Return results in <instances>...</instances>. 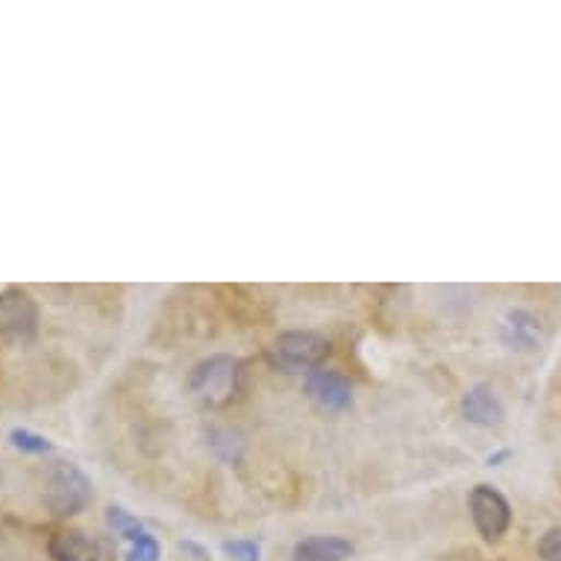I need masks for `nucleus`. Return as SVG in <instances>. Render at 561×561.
Segmentation results:
<instances>
[{"label":"nucleus","mask_w":561,"mask_h":561,"mask_svg":"<svg viewBox=\"0 0 561 561\" xmlns=\"http://www.w3.org/2000/svg\"><path fill=\"white\" fill-rule=\"evenodd\" d=\"M45 503L56 517H75L92 503V479L71 461H56L45 482Z\"/></svg>","instance_id":"nucleus-1"},{"label":"nucleus","mask_w":561,"mask_h":561,"mask_svg":"<svg viewBox=\"0 0 561 561\" xmlns=\"http://www.w3.org/2000/svg\"><path fill=\"white\" fill-rule=\"evenodd\" d=\"M239 362L230 356H213V359L201 362L192 370L188 388H192L197 400L206 405H227L239 391Z\"/></svg>","instance_id":"nucleus-2"},{"label":"nucleus","mask_w":561,"mask_h":561,"mask_svg":"<svg viewBox=\"0 0 561 561\" xmlns=\"http://www.w3.org/2000/svg\"><path fill=\"white\" fill-rule=\"evenodd\" d=\"M470 515L485 541H500L512 526V506L494 485H477L470 491Z\"/></svg>","instance_id":"nucleus-3"},{"label":"nucleus","mask_w":561,"mask_h":561,"mask_svg":"<svg viewBox=\"0 0 561 561\" xmlns=\"http://www.w3.org/2000/svg\"><path fill=\"white\" fill-rule=\"evenodd\" d=\"M38 330V306L24 288L0 291V339L27 341Z\"/></svg>","instance_id":"nucleus-4"},{"label":"nucleus","mask_w":561,"mask_h":561,"mask_svg":"<svg viewBox=\"0 0 561 561\" xmlns=\"http://www.w3.org/2000/svg\"><path fill=\"white\" fill-rule=\"evenodd\" d=\"M276 359L283 362L286 368L295 370H318L330 356V344L321 339L318 332H283L274 344Z\"/></svg>","instance_id":"nucleus-5"},{"label":"nucleus","mask_w":561,"mask_h":561,"mask_svg":"<svg viewBox=\"0 0 561 561\" xmlns=\"http://www.w3.org/2000/svg\"><path fill=\"white\" fill-rule=\"evenodd\" d=\"M306 391H309L314 403L330 409V412H341V409L353 405V386L335 370H312L306 377Z\"/></svg>","instance_id":"nucleus-6"},{"label":"nucleus","mask_w":561,"mask_h":561,"mask_svg":"<svg viewBox=\"0 0 561 561\" xmlns=\"http://www.w3.org/2000/svg\"><path fill=\"white\" fill-rule=\"evenodd\" d=\"M461 412L468 417L470 424L477 426H500L503 424V417H506V409L500 403V397L494 394V388L485 386V382H479L465 394L461 400Z\"/></svg>","instance_id":"nucleus-7"},{"label":"nucleus","mask_w":561,"mask_h":561,"mask_svg":"<svg viewBox=\"0 0 561 561\" xmlns=\"http://www.w3.org/2000/svg\"><path fill=\"white\" fill-rule=\"evenodd\" d=\"M500 335L508 347L535 350L541 344V321L526 309H508L500 321Z\"/></svg>","instance_id":"nucleus-8"},{"label":"nucleus","mask_w":561,"mask_h":561,"mask_svg":"<svg viewBox=\"0 0 561 561\" xmlns=\"http://www.w3.org/2000/svg\"><path fill=\"white\" fill-rule=\"evenodd\" d=\"M356 547L347 538H335V535H312L304 541L295 543L291 561H350Z\"/></svg>","instance_id":"nucleus-9"},{"label":"nucleus","mask_w":561,"mask_h":561,"mask_svg":"<svg viewBox=\"0 0 561 561\" xmlns=\"http://www.w3.org/2000/svg\"><path fill=\"white\" fill-rule=\"evenodd\" d=\"M47 552L54 561H98V543L80 529H59L50 535Z\"/></svg>","instance_id":"nucleus-10"},{"label":"nucleus","mask_w":561,"mask_h":561,"mask_svg":"<svg viewBox=\"0 0 561 561\" xmlns=\"http://www.w3.org/2000/svg\"><path fill=\"white\" fill-rule=\"evenodd\" d=\"M106 524H110L112 533L118 535V538H124V541H129V543L145 535V526H141V520L129 515L127 508L112 506L110 512H106Z\"/></svg>","instance_id":"nucleus-11"},{"label":"nucleus","mask_w":561,"mask_h":561,"mask_svg":"<svg viewBox=\"0 0 561 561\" xmlns=\"http://www.w3.org/2000/svg\"><path fill=\"white\" fill-rule=\"evenodd\" d=\"M10 442L12 447H19V450L24 453H36V456H42V453H54V442H50V438L33 433V430H24V426H15V430H12Z\"/></svg>","instance_id":"nucleus-12"},{"label":"nucleus","mask_w":561,"mask_h":561,"mask_svg":"<svg viewBox=\"0 0 561 561\" xmlns=\"http://www.w3.org/2000/svg\"><path fill=\"white\" fill-rule=\"evenodd\" d=\"M127 561H159V541L153 535H141L136 541L129 543Z\"/></svg>","instance_id":"nucleus-13"},{"label":"nucleus","mask_w":561,"mask_h":561,"mask_svg":"<svg viewBox=\"0 0 561 561\" xmlns=\"http://www.w3.org/2000/svg\"><path fill=\"white\" fill-rule=\"evenodd\" d=\"M224 552L232 561H259V556H262L256 541H227L224 543Z\"/></svg>","instance_id":"nucleus-14"},{"label":"nucleus","mask_w":561,"mask_h":561,"mask_svg":"<svg viewBox=\"0 0 561 561\" xmlns=\"http://www.w3.org/2000/svg\"><path fill=\"white\" fill-rule=\"evenodd\" d=\"M538 556L541 561H561V526L550 529L538 543Z\"/></svg>","instance_id":"nucleus-15"}]
</instances>
